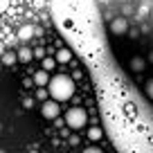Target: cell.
I'll return each mask as SVG.
<instances>
[{"label": "cell", "instance_id": "6da1fadb", "mask_svg": "<svg viewBox=\"0 0 153 153\" xmlns=\"http://www.w3.org/2000/svg\"><path fill=\"white\" fill-rule=\"evenodd\" d=\"M48 83H50L48 95L52 97L54 101H68L74 95V79L68 76V74H54Z\"/></svg>", "mask_w": 153, "mask_h": 153}, {"label": "cell", "instance_id": "5b68a950", "mask_svg": "<svg viewBox=\"0 0 153 153\" xmlns=\"http://www.w3.org/2000/svg\"><path fill=\"white\" fill-rule=\"evenodd\" d=\"M32 36H34V25H23V27L18 29V34H16V38H18L20 43L32 41Z\"/></svg>", "mask_w": 153, "mask_h": 153}, {"label": "cell", "instance_id": "603a6c76", "mask_svg": "<svg viewBox=\"0 0 153 153\" xmlns=\"http://www.w3.org/2000/svg\"><path fill=\"white\" fill-rule=\"evenodd\" d=\"M2 52H5V43L0 41V56H2Z\"/></svg>", "mask_w": 153, "mask_h": 153}, {"label": "cell", "instance_id": "8fae6325", "mask_svg": "<svg viewBox=\"0 0 153 153\" xmlns=\"http://www.w3.org/2000/svg\"><path fill=\"white\" fill-rule=\"evenodd\" d=\"M88 137H90L92 142H97V140L104 137V131H101L99 126H92V128H88Z\"/></svg>", "mask_w": 153, "mask_h": 153}, {"label": "cell", "instance_id": "3957f363", "mask_svg": "<svg viewBox=\"0 0 153 153\" xmlns=\"http://www.w3.org/2000/svg\"><path fill=\"white\" fill-rule=\"evenodd\" d=\"M41 115H43L45 120H56L59 115H61L59 101H54V99H45V101H43V106H41Z\"/></svg>", "mask_w": 153, "mask_h": 153}, {"label": "cell", "instance_id": "cb8c5ba5", "mask_svg": "<svg viewBox=\"0 0 153 153\" xmlns=\"http://www.w3.org/2000/svg\"><path fill=\"white\" fill-rule=\"evenodd\" d=\"M29 153H38V151H36V149H32V151H29Z\"/></svg>", "mask_w": 153, "mask_h": 153}, {"label": "cell", "instance_id": "9c48e42d", "mask_svg": "<svg viewBox=\"0 0 153 153\" xmlns=\"http://www.w3.org/2000/svg\"><path fill=\"white\" fill-rule=\"evenodd\" d=\"M144 68H146V61H144L142 56H133L131 59V70L133 72H142Z\"/></svg>", "mask_w": 153, "mask_h": 153}, {"label": "cell", "instance_id": "d6986e66", "mask_svg": "<svg viewBox=\"0 0 153 153\" xmlns=\"http://www.w3.org/2000/svg\"><path fill=\"white\" fill-rule=\"evenodd\" d=\"M83 153H104V151H101L99 146H88V149H86Z\"/></svg>", "mask_w": 153, "mask_h": 153}, {"label": "cell", "instance_id": "e0dca14e", "mask_svg": "<svg viewBox=\"0 0 153 153\" xmlns=\"http://www.w3.org/2000/svg\"><path fill=\"white\" fill-rule=\"evenodd\" d=\"M2 43H5V48H7V45H16V43H18V38H16V36H7V41H2Z\"/></svg>", "mask_w": 153, "mask_h": 153}, {"label": "cell", "instance_id": "30bf717a", "mask_svg": "<svg viewBox=\"0 0 153 153\" xmlns=\"http://www.w3.org/2000/svg\"><path fill=\"white\" fill-rule=\"evenodd\" d=\"M0 63H2V65H14L16 63V54L14 52H2V56H0Z\"/></svg>", "mask_w": 153, "mask_h": 153}, {"label": "cell", "instance_id": "7c38bea8", "mask_svg": "<svg viewBox=\"0 0 153 153\" xmlns=\"http://www.w3.org/2000/svg\"><path fill=\"white\" fill-rule=\"evenodd\" d=\"M41 61H43V70H45V72H52V70H54V65H56L54 56H43Z\"/></svg>", "mask_w": 153, "mask_h": 153}, {"label": "cell", "instance_id": "ba28073f", "mask_svg": "<svg viewBox=\"0 0 153 153\" xmlns=\"http://www.w3.org/2000/svg\"><path fill=\"white\" fill-rule=\"evenodd\" d=\"M54 61H56V63H70L72 61V52L68 48H61L56 52V56H54Z\"/></svg>", "mask_w": 153, "mask_h": 153}, {"label": "cell", "instance_id": "277c9868", "mask_svg": "<svg viewBox=\"0 0 153 153\" xmlns=\"http://www.w3.org/2000/svg\"><path fill=\"white\" fill-rule=\"evenodd\" d=\"M110 32L115 34V36H124L126 32H128V18L126 16H117V18L110 20Z\"/></svg>", "mask_w": 153, "mask_h": 153}, {"label": "cell", "instance_id": "7402d4cb", "mask_svg": "<svg viewBox=\"0 0 153 153\" xmlns=\"http://www.w3.org/2000/svg\"><path fill=\"white\" fill-rule=\"evenodd\" d=\"M59 135H61V137H68V135H70V131H68V126H65V128H61V131H59Z\"/></svg>", "mask_w": 153, "mask_h": 153}, {"label": "cell", "instance_id": "4fadbf2b", "mask_svg": "<svg viewBox=\"0 0 153 153\" xmlns=\"http://www.w3.org/2000/svg\"><path fill=\"white\" fill-rule=\"evenodd\" d=\"M36 99H41V101H45V99H50V95H48V90H45V88H38V90H36Z\"/></svg>", "mask_w": 153, "mask_h": 153}, {"label": "cell", "instance_id": "44dd1931", "mask_svg": "<svg viewBox=\"0 0 153 153\" xmlns=\"http://www.w3.org/2000/svg\"><path fill=\"white\" fill-rule=\"evenodd\" d=\"M151 95H153V83L149 81V83H146V97H151Z\"/></svg>", "mask_w": 153, "mask_h": 153}, {"label": "cell", "instance_id": "ac0fdd59", "mask_svg": "<svg viewBox=\"0 0 153 153\" xmlns=\"http://www.w3.org/2000/svg\"><path fill=\"white\" fill-rule=\"evenodd\" d=\"M9 9V0H0V14Z\"/></svg>", "mask_w": 153, "mask_h": 153}, {"label": "cell", "instance_id": "9a60e30c", "mask_svg": "<svg viewBox=\"0 0 153 153\" xmlns=\"http://www.w3.org/2000/svg\"><path fill=\"white\" fill-rule=\"evenodd\" d=\"M34 106V97H23V108H32Z\"/></svg>", "mask_w": 153, "mask_h": 153}, {"label": "cell", "instance_id": "ffe728a7", "mask_svg": "<svg viewBox=\"0 0 153 153\" xmlns=\"http://www.w3.org/2000/svg\"><path fill=\"white\" fill-rule=\"evenodd\" d=\"M32 76H25V79H23V88H32Z\"/></svg>", "mask_w": 153, "mask_h": 153}, {"label": "cell", "instance_id": "2e32d148", "mask_svg": "<svg viewBox=\"0 0 153 153\" xmlns=\"http://www.w3.org/2000/svg\"><path fill=\"white\" fill-rule=\"evenodd\" d=\"M32 54H34V59H43V56H45V50H43V48H36Z\"/></svg>", "mask_w": 153, "mask_h": 153}, {"label": "cell", "instance_id": "52a82bcc", "mask_svg": "<svg viewBox=\"0 0 153 153\" xmlns=\"http://www.w3.org/2000/svg\"><path fill=\"white\" fill-rule=\"evenodd\" d=\"M32 59H34L32 48H27V45H23L18 50V54H16V61H20V63H32Z\"/></svg>", "mask_w": 153, "mask_h": 153}, {"label": "cell", "instance_id": "8992f818", "mask_svg": "<svg viewBox=\"0 0 153 153\" xmlns=\"http://www.w3.org/2000/svg\"><path fill=\"white\" fill-rule=\"evenodd\" d=\"M32 81L36 83L38 88H45V86H48V81H50V72H45V70H38V72H34Z\"/></svg>", "mask_w": 153, "mask_h": 153}, {"label": "cell", "instance_id": "7a4b0ae2", "mask_svg": "<svg viewBox=\"0 0 153 153\" xmlns=\"http://www.w3.org/2000/svg\"><path fill=\"white\" fill-rule=\"evenodd\" d=\"M65 126L68 128H74V131H79V128H83L86 126V122H88V113L83 108H79V106H74V108H70L65 113Z\"/></svg>", "mask_w": 153, "mask_h": 153}, {"label": "cell", "instance_id": "5bb4252c", "mask_svg": "<svg viewBox=\"0 0 153 153\" xmlns=\"http://www.w3.org/2000/svg\"><path fill=\"white\" fill-rule=\"evenodd\" d=\"M68 142H70V146H79V135H68Z\"/></svg>", "mask_w": 153, "mask_h": 153}]
</instances>
